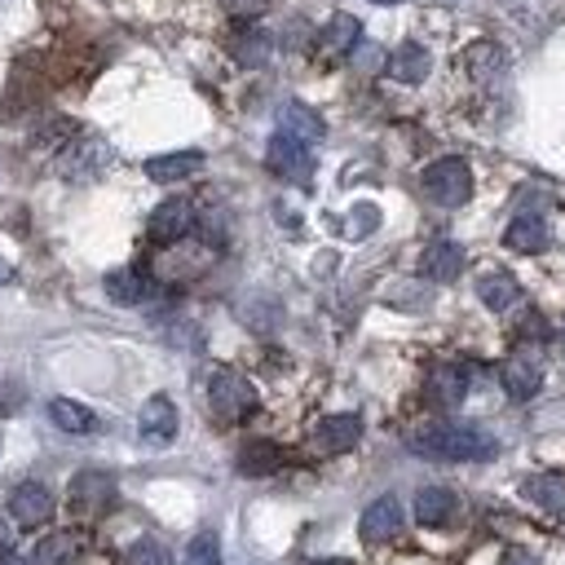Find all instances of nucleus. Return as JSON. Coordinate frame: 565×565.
<instances>
[{
	"label": "nucleus",
	"instance_id": "obj_36",
	"mask_svg": "<svg viewBox=\"0 0 565 565\" xmlns=\"http://www.w3.org/2000/svg\"><path fill=\"white\" fill-rule=\"evenodd\" d=\"M10 548V530H5V521H0V552Z\"/></svg>",
	"mask_w": 565,
	"mask_h": 565
},
{
	"label": "nucleus",
	"instance_id": "obj_18",
	"mask_svg": "<svg viewBox=\"0 0 565 565\" xmlns=\"http://www.w3.org/2000/svg\"><path fill=\"white\" fill-rule=\"evenodd\" d=\"M478 296H482L486 309L504 314V309H513V305L521 301V283H517L513 274H504V270H491V274L478 279Z\"/></svg>",
	"mask_w": 565,
	"mask_h": 565
},
{
	"label": "nucleus",
	"instance_id": "obj_17",
	"mask_svg": "<svg viewBox=\"0 0 565 565\" xmlns=\"http://www.w3.org/2000/svg\"><path fill=\"white\" fill-rule=\"evenodd\" d=\"M270 49H274V40L261 27H235V36H231V58L239 67H266Z\"/></svg>",
	"mask_w": 565,
	"mask_h": 565
},
{
	"label": "nucleus",
	"instance_id": "obj_37",
	"mask_svg": "<svg viewBox=\"0 0 565 565\" xmlns=\"http://www.w3.org/2000/svg\"><path fill=\"white\" fill-rule=\"evenodd\" d=\"M314 565H350V561H314Z\"/></svg>",
	"mask_w": 565,
	"mask_h": 565
},
{
	"label": "nucleus",
	"instance_id": "obj_5",
	"mask_svg": "<svg viewBox=\"0 0 565 565\" xmlns=\"http://www.w3.org/2000/svg\"><path fill=\"white\" fill-rule=\"evenodd\" d=\"M71 508L84 517H102L110 504H116V478L102 473V469H84L71 478Z\"/></svg>",
	"mask_w": 565,
	"mask_h": 565
},
{
	"label": "nucleus",
	"instance_id": "obj_1",
	"mask_svg": "<svg viewBox=\"0 0 565 565\" xmlns=\"http://www.w3.org/2000/svg\"><path fill=\"white\" fill-rule=\"evenodd\" d=\"M411 456L420 460H446V464H486L499 456L495 433L482 424H424L407 437Z\"/></svg>",
	"mask_w": 565,
	"mask_h": 565
},
{
	"label": "nucleus",
	"instance_id": "obj_9",
	"mask_svg": "<svg viewBox=\"0 0 565 565\" xmlns=\"http://www.w3.org/2000/svg\"><path fill=\"white\" fill-rule=\"evenodd\" d=\"M469 385H473V372L464 363H437L428 372V398L437 407H460L469 398Z\"/></svg>",
	"mask_w": 565,
	"mask_h": 565
},
{
	"label": "nucleus",
	"instance_id": "obj_34",
	"mask_svg": "<svg viewBox=\"0 0 565 565\" xmlns=\"http://www.w3.org/2000/svg\"><path fill=\"white\" fill-rule=\"evenodd\" d=\"M0 565H27V561H23L19 552H10V548H5V552H0Z\"/></svg>",
	"mask_w": 565,
	"mask_h": 565
},
{
	"label": "nucleus",
	"instance_id": "obj_26",
	"mask_svg": "<svg viewBox=\"0 0 565 565\" xmlns=\"http://www.w3.org/2000/svg\"><path fill=\"white\" fill-rule=\"evenodd\" d=\"M464 67L473 80H495L504 67H508V54L495 45V40H478L469 54H464Z\"/></svg>",
	"mask_w": 565,
	"mask_h": 565
},
{
	"label": "nucleus",
	"instance_id": "obj_22",
	"mask_svg": "<svg viewBox=\"0 0 565 565\" xmlns=\"http://www.w3.org/2000/svg\"><path fill=\"white\" fill-rule=\"evenodd\" d=\"M80 556H84V539L75 530H58L36 548V565H80Z\"/></svg>",
	"mask_w": 565,
	"mask_h": 565
},
{
	"label": "nucleus",
	"instance_id": "obj_7",
	"mask_svg": "<svg viewBox=\"0 0 565 565\" xmlns=\"http://www.w3.org/2000/svg\"><path fill=\"white\" fill-rule=\"evenodd\" d=\"M195 231V203L190 199H164L151 212V239L155 244H177Z\"/></svg>",
	"mask_w": 565,
	"mask_h": 565
},
{
	"label": "nucleus",
	"instance_id": "obj_2",
	"mask_svg": "<svg viewBox=\"0 0 565 565\" xmlns=\"http://www.w3.org/2000/svg\"><path fill=\"white\" fill-rule=\"evenodd\" d=\"M424 195L442 208H460L469 203L473 195V168L460 160V155H446V160H433L424 168Z\"/></svg>",
	"mask_w": 565,
	"mask_h": 565
},
{
	"label": "nucleus",
	"instance_id": "obj_20",
	"mask_svg": "<svg viewBox=\"0 0 565 565\" xmlns=\"http://www.w3.org/2000/svg\"><path fill=\"white\" fill-rule=\"evenodd\" d=\"M279 133H292V138H301V142H322V138H327V125L314 116L309 106L287 102V106L279 110Z\"/></svg>",
	"mask_w": 565,
	"mask_h": 565
},
{
	"label": "nucleus",
	"instance_id": "obj_16",
	"mask_svg": "<svg viewBox=\"0 0 565 565\" xmlns=\"http://www.w3.org/2000/svg\"><path fill=\"white\" fill-rule=\"evenodd\" d=\"M504 244L513 248V252H543L548 248V225H543V216H534V212H521V216H513V225L504 231Z\"/></svg>",
	"mask_w": 565,
	"mask_h": 565
},
{
	"label": "nucleus",
	"instance_id": "obj_24",
	"mask_svg": "<svg viewBox=\"0 0 565 565\" xmlns=\"http://www.w3.org/2000/svg\"><path fill=\"white\" fill-rule=\"evenodd\" d=\"M450 513H456V495H450L446 486H424L415 495V521L420 526H446Z\"/></svg>",
	"mask_w": 565,
	"mask_h": 565
},
{
	"label": "nucleus",
	"instance_id": "obj_28",
	"mask_svg": "<svg viewBox=\"0 0 565 565\" xmlns=\"http://www.w3.org/2000/svg\"><path fill=\"white\" fill-rule=\"evenodd\" d=\"M120 565H173V556H168V548L164 543H155V539H138L129 552H125V561Z\"/></svg>",
	"mask_w": 565,
	"mask_h": 565
},
{
	"label": "nucleus",
	"instance_id": "obj_25",
	"mask_svg": "<svg viewBox=\"0 0 565 565\" xmlns=\"http://www.w3.org/2000/svg\"><path fill=\"white\" fill-rule=\"evenodd\" d=\"M526 499H530L534 508L561 517V513H565V478H561V473H539V478H530V482H526Z\"/></svg>",
	"mask_w": 565,
	"mask_h": 565
},
{
	"label": "nucleus",
	"instance_id": "obj_39",
	"mask_svg": "<svg viewBox=\"0 0 565 565\" xmlns=\"http://www.w3.org/2000/svg\"><path fill=\"white\" fill-rule=\"evenodd\" d=\"M561 350H565V336H561Z\"/></svg>",
	"mask_w": 565,
	"mask_h": 565
},
{
	"label": "nucleus",
	"instance_id": "obj_23",
	"mask_svg": "<svg viewBox=\"0 0 565 565\" xmlns=\"http://www.w3.org/2000/svg\"><path fill=\"white\" fill-rule=\"evenodd\" d=\"M283 469V450L274 442H248L239 450V473L244 478H270Z\"/></svg>",
	"mask_w": 565,
	"mask_h": 565
},
{
	"label": "nucleus",
	"instance_id": "obj_15",
	"mask_svg": "<svg viewBox=\"0 0 565 565\" xmlns=\"http://www.w3.org/2000/svg\"><path fill=\"white\" fill-rule=\"evenodd\" d=\"M151 292H155V283H151V274L138 270V266H125V270H116V274H106V296L116 301V305H142Z\"/></svg>",
	"mask_w": 565,
	"mask_h": 565
},
{
	"label": "nucleus",
	"instance_id": "obj_29",
	"mask_svg": "<svg viewBox=\"0 0 565 565\" xmlns=\"http://www.w3.org/2000/svg\"><path fill=\"white\" fill-rule=\"evenodd\" d=\"M186 556H190V565H221V539H216L212 530H199V534L190 539Z\"/></svg>",
	"mask_w": 565,
	"mask_h": 565
},
{
	"label": "nucleus",
	"instance_id": "obj_11",
	"mask_svg": "<svg viewBox=\"0 0 565 565\" xmlns=\"http://www.w3.org/2000/svg\"><path fill=\"white\" fill-rule=\"evenodd\" d=\"M402 521H407L402 504H398L393 495H380L376 504H367V513H363L358 530H363V539H367V543H385V539H398Z\"/></svg>",
	"mask_w": 565,
	"mask_h": 565
},
{
	"label": "nucleus",
	"instance_id": "obj_32",
	"mask_svg": "<svg viewBox=\"0 0 565 565\" xmlns=\"http://www.w3.org/2000/svg\"><path fill=\"white\" fill-rule=\"evenodd\" d=\"M521 336H526V341H534V336L543 341V336H548V322H543L539 314H526V322H521Z\"/></svg>",
	"mask_w": 565,
	"mask_h": 565
},
{
	"label": "nucleus",
	"instance_id": "obj_21",
	"mask_svg": "<svg viewBox=\"0 0 565 565\" xmlns=\"http://www.w3.org/2000/svg\"><path fill=\"white\" fill-rule=\"evenodd\" d=\"M428 71H433V58L424 45H398V54L389 58V75L398 84H420V80H428Z\"/></svg>",
	"mask_w": 565,
	"mask_h": 565
},
{
	"label": "nucleus",
	"instance_id": "obj_27",
	"mask_svg": "<svg viewBox=\"0 0 565 565\" xmlns=\"http://www.w3.org/2000/svg\"><path fill=\"white\" fill-rule=\"evenodd\" d=\"M358 40H363V27H358L354 14H336V19L327 23V32H322V49H327V54H354Z\"/></svg>",
	"mask_w": 565,
	"mask_h": 565
},
{
	"label": "nucleus",
	"instance_id": "obj_12",
	"mask_svg": "<svg viewBox=\"0 0 565 565\" xmlns=\"http://www.w3.org/2000/svg\"><path fill=\"white\" fill-rule=\"evenodd\" d=\"M420 274L433 279V283H456V279L464 274V248L450 244V239L428 244L424 257H420Z\"/></svg>",
	"mask_w": 565,
	"mask_h": 565
},
{
	"label": "nucleus",
	"instance_id": "obj_8",
	"mask_svg": "<svg viewBox=\"0 0 565 565\" xmlns=\"http://www.w3.org/2000/svg\"><path fill=\"white\" fill-rule=\"evenodd\" d=\"M358 437H363V420L350 415V411L345 415H327L314 428V446L322 450V456H345V450L358 446Z\"/></svg>",
	"mask_w": 565,
	"mask_h": 565
},
{
	"label": "nucleus",
	"instance_id": "obj_6",
	"mask_svg": "<svg viewBox=\"0 0 565 565\" xmlns=\"http://www.w3.org/2000/svg\"><path fill=\"white\" fill-rule=\"evenodd\" d=\"M499 380H504V393H508L513 402H530V398L539 393V385H543V358H539L534 350H517V354L504 363Z\"/></svg>",
	"mask_w": 565,
	"mask_h": 565
},
{
	"label": "nucleus",
	"instance_id": "obj_3",
	"mask_svg": "<svg viewBox=\"0 0 565 565\" xmlns=\"http://www.w3.org/2000/svg\"><path fill=\"white\" fill-rule=\"evenodd\" d=\"M208 402H212V415L225 420V424H239L257 411V389L239 376V372H216L208 380Z\"/></svg>",
	"mask_w": 565,
	"mask_h": 565
},
{
	"label": "nucleus",
	"instance_id": "obj_4",
	"mask_svg": "<svg viewBox=\"0 0 565 565\" xmlns=\"http://www.w3.org/2000/svg\"><path fill=\"white\" fill-rule=\"evenodd\" d=\"M266 164H270V173H274V177L296 181V186H305V181H309V173H314L309 142H301V138H292V133H274V138H270V146H266Z\"/></svg>",
	"mask_w": 565,
	"mask_h": 565
},
{
	"label": "nucleus",
	"instance_id": "obj_33",
	"mask_svg": "<svg viewBox=\"0 0 565 565\" xmlns=\"http://www.w3.org/2000/svg\"><path fill=\"white\" fill-rule=\"evenodd\" d=\"M504 565H539V561H534L526 548H508V552H504Z\"/></svg>",
	"mask_w": 565,
	"mask_h": 565
},
{
	"label": "nucleus",
	"instance_id": "obj_13",
	"mask_svg": "<svg viewBox=\"0 0 565 565\" xmlns=\"http://www.w3.org/2000/svg\"><path fill=\"white\" fill-rule=\"evenodd\" d=\"M138 428H142V437H146L151 446H168V442L177 437V407H173L164 393H155V398L142 407Z\"/></svg>",
	"mask_w": 565,
	"mask_h": 565
},
{
	"label": "nucleus",
	"instance_id": "obj_35",
	"mask_svg": "<svg viewBox=\"0 0 565 565\" xmlns=\"http://www.w3.org/2000/svg\"><path fill=\"white\" fill-rule=\"evenodd\" d=\"M0 283H14V266L10 261H0Z\"/></svg>",
	"mask_w": 565,
	"mask_h": 565
},
{
	"label": "nucleus",
	"instance_id": "obj_19",
	"mask_svg": "<svg viewBox=\"0 0 565 565\" xmlns=\"http://www.w3.org/2000/svg\"><path fill=\"white\" fill-rule=\"evenodd\" d=\"M49 420L58 424V433H71V437L97 433V415H93L89 407H80L75 398H54V402H49Z\"/></svg>",
	"mask_w": 565,
	"mask_h": 565
},
{
	"label": "nucleus",
	"instance_id": "obj_31",
	"mask_svg": "<svg viewBox=\"0 0 565 565\" xmlns=\"http://www.w3.org/2000/svg\"><path fill=\"white\" fill-rule=\"evenodd\" d=\"M225 10H231L235 19H261L270 10V0H221Z\"/></svg>",
	"mask_w": 565,
	"mask_h": 565
},
{
	"label": "nucleus",
	"instance_id": "obj_10",
	"mask_svg": "<svg viewBox=\"0 0 565 565\" xmlns=\"http://www.w3.org/2000/svg\"><path fill=\"white\" fill-rule=\"evenodd\" d=\"M54 491L49 486H40V482H23V486H14V495H10V513H14V521L19 526H45L49 517H54Z\"/></svg>",
	"mask_w": 565,
	"mask_h": 565
},
{
	"label": "nucleus",
	"instance_id": "obj_38",
	"mask_svg": "<svg viewBox=\"0 0 565 565\" xmlns=\"http://www.w3.org/2000/svg\"><path fill=\"white\" fill-rule=\"evenodd\" d=\"M376 5H398V0H376Z\"/></svg>",
	"mask_w": 565,
	"mask_h": 565
},
{
	"label": "nucleus",
	"instance_id": "obj_30",
	"mask_svg": "<svg viewBox=\"0 0 565 565\" xmlns=\"http://www.w3.org/2000/svg\"><path fill=\"white\" fill-rule=\"evenodd\" d=\"M376 225H380V208H376V203H358V208L350 212V235H354V239L372 235Z\"/></svg>",
	"mask_w": 565,
	"mask_h": 565
},
{
	"label": "nucleus",
	"instance_id": "obj_14",
	"mask_svg": "<svg viewBox=\"0 0 565 565\" xmlns=\"http://www.w3.org/2000/svg\"><path fill=\"white\" fill-rule=\"evenodd\" d=\"M203 168V151H168V155H155L146 160V177L168 186V181H186Z\"/></svg>",
	"mask_w": 565,
	"mask_h": 565
}]
</instances>
